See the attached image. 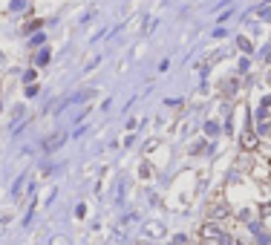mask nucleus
<instances>
[{
  "instance_id": "9",
  "label": "nucleus",
  "mask_w": 271,
  "mask_h": 245,
  "mask_svg": "<svg viewBox=\"0 0 271 245\" xmlns=\"http://www.w3.org/2000/svg\"><path fill=\"white\" fill-rule=\"evenodd\" d=\"M263 214H266V216H271V202L266 205V208H263Z\"/></svg>"
},
{
  "instance_id": "7",
  "label": "nucleus",
  "mask_w": 271,
  "mask_h": 245,
  "mask_svg": "<svg viewBox=\"0 0 271 245\" xmlns=\"http://www.w3.org/2000/svg\"><path fill=\"white\" fill-rule=\"evenodd\" d=\"M49 61V52H46V49H43V52H41V55H38V63H46Z\"/></svg>"
},
{
  "instance_id": "5",
  "label": "nucleus",
  "mask_w": 271,
  "mask_h": 245,
  "mask_svg": "<svg viewBox=\"0 0 271 245\" xmlns=\"http://www.w3.org/2000/svg\"><path fill=\"white\" fill-rule=\"evenodd\" d=\"M225 214H228V208H225V205H216V208L211 211V216H213V219H219V216H225Z\"/></svg>"
},
{
  "instance_id": "2",
  "label": "nucleus",
  "mask_w": 271,
  "mask_h": 245,
  "mask_svg": "<svg viewBox=\"0 0 271 245\" xmlns=\"http://www.w3.org/2000/svg\"><path fill=\"white\" fill-rule=\"evenodd\" d=\"M242 144H245V147H257V136H254V133H245V136H242Z\"/></svg>"
},
{
  "instance_id": "8",
  "label": "nucleus",
  "mask_w": 271,
  "mask_h": 245,
  "mask_svg": "<svg viewBox=\"0 0 271 245\" xmlns=\"http://www.w3.org/2000/svg\"><path fill=\"white\" fill-rule=\"evenodd\" d=\"M170 245H185V234H182V237H173V243Z\"/></svg>"
},
{
  "instance_id": "4",
  "label": "nucleus",
  "mask_w": 271,
  "mask_h": 245,
  "mask_svg": "<svg viewBox=\"0 0 271 245\" xmlns=\"http://www.w3.org/2000/svg\"><path fill=\"white\" fill-rule=\"evenodd\" d=\"M147 234H150V237H162L165 228H162V225H147Z\"/></svg>"
},
{
  "instance_id": "3",
  "label": "nucleus",
  "mask_w": 271,
  "mask_h": 245,
  "mask_svg": "<svg viewBox=\"0 0 271 245\" xmlns=\"http://www.w3.org/2000/svg\"><path fill=\"white\" fill-rule=\"evenodd\" d=\"M61 142H63V136H61V133H58V136H52V139L46 142V150H55V147H58Z\"/></svg>"
},
{
  "instance_id": "1",
  "label": "nucleus",
  "mask_w": 271,
  "mask_h": 245,
  "mask_svg": "<svg viewBox=\"0 0 271 245\" xmlns=\"http://www.w3.org/2000/svg\"><path fill=\"white\" fill-rule=\"evenodd\" d=\"M225 234H228V231H222L216 222H205V225H202V231H199V237H202V243H205V245H222Z\"/></svg>"
},
{
  "instance_id": "6",
  "label": "nucleus",
  "mask_w": 271,
  "mask_h": 245,
  "mask_svg": "<svg viewBox=\"0 0 271 245\" xmlns=\"http://www.w3.org/2000/svg\"><path fill=\"white\" fill-rule=\"evenodd\" d=\"M237 43H240V49H242V52H251V43H248V41H245V38H240V41H237Z\"/></svg>"
}]
</instances>
